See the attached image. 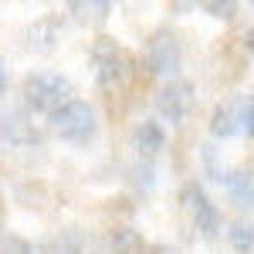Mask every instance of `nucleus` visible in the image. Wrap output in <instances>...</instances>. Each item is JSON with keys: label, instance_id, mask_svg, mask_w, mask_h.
<instances>
[{"label": "nucleus", "instance_id": "1", "mask_svg": "<svg viewBox=\"0 0 254 254\" xmlns=\"http://www.w3.org/2000/svg\"><path fill=\"white\" fill-rule=\"evenodd\" d=\"M75 98V85L58 75V71H34L24 78V102L27 109L44 112V116H55L61 105H68Z\"/></svg>", "mask_w": 254, "mask_h": 254}, {"label": "nucleus", "instance_id": "2", "mask_svg": "<svg viewBox=\"0 0 254 254\" xmlns=\"http://www.w3.org/2000/svg\"><path fill=\"white\" fill-rule=\"evenodd\" d=\"M92 68L98 88H122L132 75V55L112 38H98L92 44Z\"/></svg>", "mask_w": 254, "mask_h": 254}, {"label": "nucleus", "instance_id": "3", "mask_svg": "<svg viewBox=\"0 0 254 254\" xmlns=\"http://www.w3.org/2000/svg\"><path fill=\"white\" fill-rule=\"evenodd\" d=\"M51 126H55L58 139L71 142V146H88V142L98 136L95 109H92L88 102H81V98H71L68 105H61L58 112L51 116Z\"/></svg>", "mask_w": 254, "mask_h": 254}, {"label": "nucleus", "instance_id": "4", "mask_svg": "<svg viewBox=\"0 0 254 254\" xmlns=\"http://www.w3.org/2000/svg\"><path fill=\"white\" fill-rule=\"evenodd\" d=\"M180 200H183V210H187L190 220H193V227L203 237H217L220 231H224V217H220V210H217V203L207 196V190H203L196 180L183 183Z\"/></svg>", "mask_w": 254, "mask_h": 254}, {"label": "nucleus", "instance_id": "5", "mask_svg": "<svg viewBox=\"0 0 254 254\" xmlns=\"http://www.w3.org/2000/svg\"><path fill=\"white\" fill-rule=\"evenodd\" d=\"M146 68L149 75H159V78H176V71L183 68V48L173 31L163 27L146 41Z\"/></svg>", "mask_w": 254, "mask_h": 254}, {"label": "nucleus", "instance_id": "6", "mask_svg": "<svg viewBox=\"0 0 254 254\" xmlns=\"http://www.w3.org/2000/svg\"><path fill=\"white\" fill-rule=\"evenodd\" d=\"M196 105V88L187 78H170L156 95V112L170 126H183Z\"/></svg>", "mask_w": 254, "mask_h": 254}, {"label": "nucleus", "instance_id": "7", "mask_svg": "<svg viewBox=\"0 0 254 254\" xmlns=\"http://www.w3.org/2000/svg\"><path fill=\"white\" fill-rule=\"evenodd\" d=\"M241 112H244V98H224V102H217L214 116H210V136L214 139H231L241 132Z\"/></svg>", "mask_w": 254, "mask_h": 254}, {"label": "nucleus", "instance_id": "8", "mask_svg": "<svg viewBox=\"0 0 254 254\" xmlns=\"http://www.w3.org/2000/svg\"><path fill=\"white\" fill-rule=\"evenodd\" d=\"M166 146V129L159 119H142L136 129H132V149L139 153V159H149L159 156V149Z\"/></svg>", "mask_w": 254, "mask_h": 254}, {"label": "nucleus", "instance_id": "9", "mask_svg": "<svg viewBox=\"0 0 254 254\" xmlns=\"http://www.w3.org/2000/svg\"><path fill=\"white\" fill-rule=\"evenodd\" d=\"M220 187L231 193V200H234L237 207L254 210V170H248V166L224 170V176H220Z\"/></svg>", "mask_w": 254, "mask_h": 254}, {"label": "nucleus", "instance_id": "10", "mask_svg": "<svg viewBox=\"0 0 254 254\" xmlns=\"http://www.w3.org/2000/svg\"><path fill=\"white\" fill-rule=\"evenodd\" d=\"M0 142L24 149V146H38L41 136H38V129L20 116V112H7V116H0Z\"/></svg>", "mask_w": 254, "mask_h": 254}, {"label": "nucleus", "instance_id": "11", "mask_svg": "<svg viewBox=\"0 0 254 254\" xmlns=\"http://www.w3.org/2000/svg\"><path fill=\"white\" fill-rule=\"evenodd\" d=\"M61 27H64L61 14L38 17L31 27H27V44H31L34 51H41V55H48V51H55V44L61 41Z\"/></svg>", "mask_w": 254, "mask_h": 254}, {"label": "nucleus", "instance_id": "12", "mask_svg": "<svg viewBox=\"0 0 254 254\" xmlns=\"http://www.w3.org/2000/svg\"><path fill=\"white\" fill-rule=\"evenodd\" d=\"M109 251L112 254H149V244L132 227H116L109 234Z\"/></svg>", "mask_w": 254, "mask_h": 254}, {"label": "nucleus", "instance_id": "13", "mask_svg": "<svg viewBox=\"0 0 254 254\" xmlns=\"http://www.w3.org/2000/svg\"><path fill=\"white\" fill-rule=\"evenodd\" d=\"M227 241H231V248H234L237 254H254V224H248V220L231 224Z\"/></svg>", "mask_w": 254, "mask_h": 254}, {"label": "nucleus", "instance_id": "14", "mask_svg": "<svg viewBox=\"0 0 254 254\" xmlns=\"http://www.w3.org/2000/svg\"><path fill=\"white\" fill-rule=\"evenodd\" d=\"M44 254H85V237L81 231H61V237L51 248H44Z\"/></svg>", "mask_w": 254, "mask_h": 254}, {"label": "nucleus", "instance_id": "15", "mask_svg": "<svg viewBox=\"0 0 254 254\" xmlns=\"http://www.w3.org/2000/svg\"><path fill=\"white\" fill-rule=\"evenodd\" d=\"M0 254H44V248L38 244H31V241H24V237H7L3 244H0Z\"/></svg>", "mask_w": 254, "mask_h": 254}, {"label": "nucleus", "instance_id": "16", "mask_svg": "<svg viewBox=\"0 0 254 254\" xmlns=\"http://www.w3.org/2000/svg\"><path fill=\"white\" fill-rule=\"evenodd\" d=\"M129 173H132V183H136V187H142V190H153V183H156V180H153V163H149V159H139Z\"/></svg>", "mask_w": 254, "mask_h": 254}, {"label": "nucleus", "instance_id": "17", "mask_svg": "<svg viewBox=\"0 0 254 254\" xmlns=\"http://www.w3.org/2000/svg\"><path fill=\"white\" fill-rule=\"evenodd\" d=\"M203 166H207L210 180H217V183H220V176H224V166L217 163V149H214V146H203Z\"/></svg>", "mask_w": 254, "mask_h": 254}, {"label": "nucleus", "instance_id": "18", "mask_svg": "<svg viewBox=\"0 0 254 254\" xmlns=\"http://www.w3.org/2000/svg\"><path fill=\"white\" fill-rule=\"evenodd\" d=\"M241 132H248L254 139V95L244 98V112H241Z\"/></svg>", "mask_w": 254, "mask_h": 254}, {"label": "nucleus", "instance_id": "19", "mask_svg": "<svg viewBox=\"0 0 254 254\" xmlns=\"http://www.w3.org/2000/svg\"><path fill=\"white\" fill-rule=\"evenodd\" d=\"M203 10H210V14H214V17H224V20H231L234 17V3H203Z\"/></svg>", "mask_w": 254, "mask_h": 254}, {"label": "nucleus", "instance_id": "20", "mask_svg": "<svg viewBox=\"0 0 254 254\" xmlns=\"http://www.w3.org/2000/svg\"><path fill=\"white\" fill-rule=\"evenodd\" d=\"M149 254H183V251H176L170 244H149Z\"/></svg>", "mask_w": 254, "mask_h": 254}, {"label": "nucleus", "instance_id": "21", "mask_svg": "<svg viewBox=\"0 0 254 254\" xmlns=\"http://www.w3.org/2000/svg\"><path fill=\"white\" fill-rule=\"evenodd\" d=\"M244 44H248V51L254 55V31H248V34H244Z\"/></svg>", "mask_w": 254, "mask_h": 254}, {"label": "nucleus", "instance_id": "22", "mask_svg": "<svg viewBox=\"0 0 254 254\" xmlns=\"http://www.w3.org/2000/svg\"><path fill=\"white\" fill-rule=\"evenodd\" d=\"M3 88H7V75H3V68H0V95H3Z\"/></svg>", "mask_w": 254, "mask_h": 254}]
</instances>
